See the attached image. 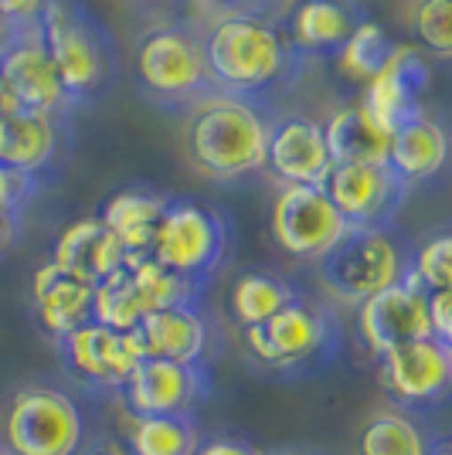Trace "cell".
Here are the masks:
<instances>
[{
  "label": "cell",
  "instance_id": "603a6c76",
  "mask_svg": "<svg viewBox=\"0 0 452 455\" xmlns=\"http://www.w3.org/2000/svg\"><path fill=\"white\" fill-rule=\"evenodd\" d=\"M61 150V119L41 113H14L0 119V164L31 177H44Z\"/></svg>",
  "mask_w": 452,
  "mask_h": 455
},
{
  "label": "cell",
  "instance_id": "e575fe53",
  "mask_svg": "<svg viewBox=\"0 0 452 455\" xmlns=\"http://www.w3.org/2000/svg\"><path fill=\"white\" fill-rule=\"evenodd\" d=\"M48 4L52 0H0V11L7 14V20L18 31H31V28H41V18H44Z\"/></svg>",
  "mask_w": 452,
  "mask_h": 455
},
{
  "label": "cell",
  "instance_id": "9c48e42d",
  "mask_svg": "<svg viewBox=\"0 0 452 455\" xmlns=\"http://www.w3.org/2000/svg\"><path fill=\"white\" fill-rule=\"evenodd\" d=\"M377 378L391 408L429 418L452 404V347L425 337L377 357Z\"/></svg>",
  "mask_w": 452,
  "mask_h": 455
},
{
  "label": "cell",
  "instance_id": "8fae6325",
  "mask_svg": "<svg viewBox=\"0 0 452 455\" xmlns=\"http://www.w3.org/2000/svg\"><path fill=\"white\" fill-rule=\"evenodd\" d=\"M214 395L211 363L140 361L119 404L130 418H198Z\"/></svg>",
  "mask_w": 452,
  "mask_h": 455
},
{
  "label": "cell",
  "instance_id": "60d3db41",
  "mask_svg": "<svg viewBox=\"0 0 452 455\" xmlns=\"http://www.w3.org/2000/svg\"><path fill=\"white\" fill-rule=\"evenodd\" d=\"M14 38H18V28H14V24L7 20V14L0 11V55L11 48V41H14Z\"/></svg>",
  "mask_w": 452,
  "mask_h": 455
},
{
  "label": "cell",
  "instance_id": "9a60e30c",
  "mask_svg": "<svg viewBox=\"0 0 452 455\" xmlns=\"http://www.w3.org/2000/svg\"><path fill=\"white\" fill-rule=\"evenodd\" d=\"M0 76L7 82V89L14 92L18 106L24 113H41L65 119L72 113V99L61 85L55 61L48 55V44L41 28L18 31V38L11 41V48L0 55Z\"/></svg>",
  "mask_w": 452,
  "mask_h": 455
},
{
  "label": "cell",
  "instance_id": "7c38bea8",
  "mask_svg": "<svg viewBox=\"0 0 452 455\" xmlns=\"http://www.w3.org/2000/svg\"><path fill=\"white\" fill-rule=\"evenodd\" d=\"M269 228L286 255L300 262H317V266L351 231L323 188H283L272 204Z\"/></svg>",
  "mask_w": 452,
  "mask_h": 455
},
{
  "label": "cell",
  "instance_id": "ee69618b",
  "mask_svg": "<svg viewBox=\"0 0 452 455\" xmlns=\"http://www.w3.org/2000/svg\"><path fill=\"white\" fill-rule=\"evenodd\" d=\"M228 4H235V14H246V0H228ZM259 7H262V0H259Z\"/></svg>",
  "mask_w": 452,
  "mask_h": 455
},
{
  "label": "cell",
  "instance_id": "f1b7e54d",
  "mask_svg": "<svg viewBox=\"0 0 452 455\" xmlns=\"http://www.w3.org/2000/svg\"><path fill=\"white\" fill-rule=\"evenodd\" d=\"M93 320L109 326V330H119V333H130V330H136L140 323L147 320V306L140 299L130 262L123 268H116L113 275H106L102 283H95Z\"/></svg>",
  "mask_w": 452,
  "mask_h": 455
},
{
  "label": "cell",
  "instance_id": "f35d334b",
  "mask_svg": "<svg viewBox=\"0 0 452 455\" xmlns=\"http://www.w3.org/2000/svg\"><path fill=\"white\" fill-rule=\"evenodd\" d=\"M85 455H133V452L126 449V442H119V438H113V435H99L93 445H89Z\"/></svg>",
  "mask_w": 452,
  "mask_h": 455
},
{
  "label": "cell",
  "instance_id": "b9f144b4",
  "mask_svg": "<svg viewBox=\"0 0 452 455\" xmlns=\"http://www.w3.org/2000/svg\"><path fill=\"white\" fill-rule=\"evenodd\" d=\"M262 455H327L320 449H310V445H283V449H269Z\"/></svg>",
  "mask_w": 452,
  "mask_h": 455
},
{
  "label": "cell",
  "instance_id": "7a4b0ae2",
  "mask_svg": "<svg viewBox=\"0 0 452 455\" xmlns=\"http://www.w3.org/2000/svg\"><path fill=\"white\" fill-rule=\"evenodd\" d=\"M95 438L93 401L55 380L14 387L0 418V442L11 455H85Z\"/></svg>",
  "mask_w": 452,
  "mask_h": 455
},
{
  "label": "cell",
  "instance_id": "7bdbcfd3",
  "mask_svg": "<svg viewBox=\"0 0 452 455\" xmlns=\"http://www.w3.org/2000/svg\"><path fill=\"white\" fill-rule=\"evenodd\" d=\"M429 455H452V435H439L432 442V452Z\"/></svg>",
  "mask_w": 452,
  "mask_h": 455
},
{
  "label": "cell",
  "instance_id": "f546056e",
  "mask_svg": "<svg viewBox=\"0 0 452 455\" xmlns=\"http://www.w3.org/2000/svg\"><path fill=\"white\" fill-rule=\"evenodd\" d=\"M130 268L136 289H140V299L147 306V316L157 309H170V306L205 303V289L190 285L188 279H181L177 272H170L153 259H130Z\"/></svg>",
  "mask_w": 452,
  "mask_h": 455
},
{
  "label": "cell",
  "instance_id": "6da1fadb",
  "mask_svg": "<svg viewBox=\"0 0 452 455\" xmlns=\"http://www.w3.org/2000/svg\"><path fill=\"white\" fill-rule=\"evenodd\" d=\"M269 133H272V119H265L259 95L222 89L194 106L184 140L198 171L218 184H235L265 171Z\"/></svg>",
  "mask_w": 452,
  "mask_h": 455
},
{
  "label": "cell",
  "instance_id": "cb8c5ba5",
  "mask_svg": "<svg viewBox=\"0 0 452 455\" xmlns=\"http://www.w3.org/2000/svg\"><path fill=\"white\" fill-rule=\"evenodd\" d=\"M388 164L395 167L408 184L415 180H432L452 164V133L425 116V109L418 116H412L408 123H401L391 136V153Z\"/></svg>",
  "mask_w": 452,
  "mask_h": 455
},
{
  "label": "cell",
  "instance_id": "52a82bcc",
  "mask_svg": "<svg viewBox=\"0 0 452 455\" xmlns=\"http://www.w3.org/2000/svg\"><path fill=\"white\" fill-rule=\"evenodd\" d=\"M41 35L72 106L85 102L109 82L116 68L109 31L78 0H52L41 18Z\"/></svg>",
  "mask_w": 452,
  "mask_h": 455
},
{
  "label": "cell",
  "instance_id": "8d00e7d4",
  "mask_svg": "<svg viewBox=\"0 0 452 455\" xmlns=\"http://www.w3.org/2000/svg\"><path fill=\"white\" fill-rule=\"evenodd\" d=\"M198 455H262V452H259L252 442H246V438L214 435V438H205V442H201Z\"/></svg>",
  "mask_w": 452,
  "mask_h": 455
},
{
  "label": "cell",
  "instance_id": "d6986e66",
  "mask_svg": "<svg viewBox=\"0 0 452 455\" xmlns=\"http://www.w3.org/2000/svg\"><path fill=\"white\" fill-rule=\"evenodd\" d=\"M364 20L354 0H300L283 35L296 58H327L340 55Z\"/></svg>",
  "mask_w": 452,
  "mask_h": 455
},
{
  "label": "cell",
  "instance_id": "74e56055",
  "mask_svg": "<svg viewBox=\"0 0 452 455\" xmlns=\"http://www.w3.org/2000/svg\"><path fill=\"white\" fill-rule=\"evenodd\" d=\"M20 231H24V214H11V211H0V259L11 255L20 242Z\"/></svg>",
  "mask_w": 452,
  "mask_h": 455
},
{
  "label": "cell",
  "instance_id": "d6a6232c",
  "mask_svg": "<svg viewBox=\"0 0 452 455\" xmlns=\"http://www.w3.org/2000/svg\"><path fill=\"white\" fill-rule=\"evenodd\" d=\"M412 28L425 52L452 58V0H418Z\"/></svg>",
  "mask_w": 452,
  "mask_h": 455
},
{
  "label": "cell",
  "instance_id": "836d02e7",
  "mask_svg": "<svg viewBox=\"0 0 452 455\" xmlns=\"http://www.w3.org/2000/svg\"><path fill=\"white\" fill-rule=\"evenodd\" d=\"M38 190H41V177H31V173L0 164V211L24 214L28 204L38 197Z\"/></svg>",
  "mask_w": 452,
  "mask_h": 455
},
{
  "label": "cell",
  "instance_id": "7402d4cb",
  "mask_svg": "<svg viewBox=\"0 0 452 455\" xmlns=\"http://www.w3.org/2000/svg\"><path fill=\"white\" fill-rule=\"evenodd\" d=\"M170 201L174 197L160 194V190L130 188L113 194L102 204L99 218L119 238V245L126 248L130 259H150L153 238H157V231L164 225V214H167Z\"/></svg>",
  "mask_w": 452,
  "mask_h": 455
},
{
  "label": "cell",
  "instance_id": "8992f818",
  "mask_svg": "<svg viewBox=\"0 0 452 455\" xmlns=\"http://www.w3.org/2000/svg\"><path fill=\"white\" fill-rule=\"evenodd\" d=\"M231 242V221L222 211L190 197H174L164 214V225L153 238L150 259L177 272L190 285L207 289L225 268Z\"/></svg>",
  "mask_w": 452,
  "mask_h": 455
},
{
  "label": "cell",
  "instance_id": "1f68e13d",
  "mask_svg": "<svg viewBox=\"0 0 452 455\" xmlns=\"http://www.w3.org/2000/svg\"><path fill=\"white\" fill-rule=\"evenodd\" d=\"M412 275L425 285V292L452 289V228L435 231L422 245H415Z\"/></svg>",
  "mask_w": 452,
  "mask_h": 455
},
{
  "label": "cell",
  "instance_id": "d590c367",
  "mask_svg": "<svg viewBox=\"0 0 452 455\" xmlns=\"http://www.w3.org/2000/svg\"><path fill=\"white\" fill-rule=\"evenodd\" d=\"M429 320H432V337L452 347V289L429 292Z\"/></svg>",
  "mask_w": 452,
  "mask_h": 455
},
{
  "label": "cell",
  "instance_id": "d4e9b609",
  "mask_svg": "<svg viewBox=\"0 0 452 455\" xmlns=\"http://www.w3.org/2000/svg\"><path fill=\"white\" fill-rule=\"evenodd\" d=\"M439 432L429 421L398 408H381L360 425L354 455H429Z\"/></svg>",
  "mask_w": 452,
  "mask_h": 455
},
{
  "label": "cell",
  "instance_id": "ffe728a7",
  "mask_svg": "<svg viewBox=\"0 0 452 455\" xmlns=\"http://www.w3.org/2000/svg\"><path fill=\"white\" fill-rule=\"evenodd\" d=\"M31 306L48 340H58L78 326L93 323L95 283L82 279L76 272H65L55 262H44L31 279Z\"/></svg>",
  "mask_w": 452,
  "mask_h": 455
},
{
  "label": "cell",
  "instance_id": "3957f363",
  "mask_svg": "<svg viewBox=\"0 0 452 455\" xmlns=\"http://www.w3.org/2000/svg\"><path fill=\"white\" fill-rule=\"evenodd\" d=\"M242 343L255 374L300 384L320 378L337 363L343 354V326L330 309L303 296L300 303L286 306L279 316L242 330Z\"/></svg>",
  "mask_w": 452,
  "mask_h": 455
},
{
  "label": "cell",
  "instance_id": "f6af8a7d",
  "mask_svg": "<svg viewBox=\"0 0 452 455\" xmlns=\"http://www.w3.org/2000/svg\"><path fill=\"white\" fill-rule=\"evenodd\" d=\"M0 455H11V452H7V449H4V442H0Z\"/></svg>",
  "mask_w": 452,
  "mask_h": 455
},
{
  "label": "cell",
  "instance_id": "ab89813d",
  "mask_svg": "<svg viewBox=\"0 0 452 455\" xmlns=\"http://www.w3.org/2000/svg\"><path fill=\"white\" fill-rule=\"evenodd\" d=\"M20 113L18 99H14V92L7 89V82H4V76H0V119H7V116Z\"/></svg>",
  "mask_w": 452,
  "mask_h": 455
},
{
  "label": "cell",
  "instance_id": "5b68a950",
  "mask_svg": "<svg viewBox=\"0 0 452 455\" xmlns=\"http://www.w3.org/2000/svg\"><path fill=\"white\" fill-rule=\"evenodd\" d=\"M415 245L398 228H351L320 262L323 285L340 303L360 306L412 275Z\"/></svg>",
  "mask_w": 452,
  "mask_h": 455
},
{
  "label": "cell",
  "instance_id": "484cf974",
  "mask_svg": "<svg viewBox=\"0 0 452 455\" xmlns=\"http://www.w3.org/2000/svg\"><path fill=\"white\" fill-rule=\"evenodd\" d=\"M327 147L334 164H388L391 133H384L360 106L340 109L327 126Z\"/></svg>",
  "mask_w": 452,
  "mask_h": 455
},
{
  "label": "cell",
  "instance_id": "ba28073f",
  "mask_svg": "<svg viewBox=\"0 0 452 455\" xmlns=\"http://www.w3.org/2000/svg\"><path fill=\"white\" fill-rule=\"evenodd\" d=\"M52 347H55L58 367L69 380V387H76L89 401H119L136 363L143 361L130 333L109 330L95 320L52 340Z\"/></svg>",
  "mask_w": 452,
  "mask_h": 455
},
{
  "label": "cell",
  "instance_id": "4316f807",
  "mask_svg": "<svg viewBox=\"0 0 452 455\" xmlns=\"http://www.w3.org/2000/svg\"><path fill=\"white\" fill-rule=\"evenodd\" d=\"M303 289L272 272H248L231 289V320L242 330L279 316L286 306L300 303Z\"/></svg>",
  "mask_w": 452,
  "mask_h": 455
},
{
  "label": "cell",
  "instance_id": "2e32d148",
  "mask_svg": "<svg viewBox=\"0 0 452 455\" xmlns=\"http://www.w3.org/2000/svg\"><path fill=\"white\" fill-rule=\"evenodd\" d=\"M265 171L283 188H323L334 171V156H330L320 123L300 119V116L272 123Z\"/></svg>",
  "mask_w": 452,
  "mask_h": 455
},
{
  "label": "cell",
  "instance_id": "44dd1931",
  "mask_svg": "<svg viewBox=\"0 0 452 455\" xmlns=\"http://www.w3.org/2000/svg\"><path fill=\"white\" fill-rule=\"evenodd\" d=\"M52 262L65 272H76L82 279H89V283H102L116 268L126 266L130 255L119 245L113 231L102 225V218H82L58 235Z\"/></svg>",
  "mask_w": 452,
  "mask_h": 455
},
{
  "label": "cell",
  "instance_id": "5bb4252c",
  "mask_svg": "<svg viewBox=\"0 0 452 455\" xmlns=\"http://www.w3.org/2000/svg\"><path fill=\"white\" fill-rule=\"evenodd\" d=\"M358 333L364 347L377 357L391 354L398 347L432 337L429 320V292L415 275L371 296L358 306Z\"/></svg>",
  "mask_w": 452,
  "mask_h": 455
},
{
  "label": "cell",
  "instance_id": "4dcf8cb0",
  "mask_svg": "<svg viewBox=\"0 0 452 455\" xmlns=\"http://www.w3.org/2000/svg\"><path fill=\"white\" fill-rule=\"evenodd\" d=\"M395 41L384 35V28L375 20H364L358 31L351 35V41L340 52V68L358 82H371V78L388 65V58L395 55Z\"/></svg>",
  "mask_w": 452,
  "mask_h": 455
},
{
  "label": "cell",
  "instance_id": "e0dca14e",
  "mask_svg": "<svg viewBox=\"0 0 452 455\" xmlns=\"http://www.w3.org/2000/svg\"><path fill=\"white\" fill-rule=\"evenodd\" d=\"M429 89V65L418 48H395L388 65L377 72L360 95V109L375 119L384 133L395 136L401 123L422 113V95Z\"/></svg>",
  "mask_w": 452,
  "mask_h": 455
},
{
  "label": "cell",
  "instance_id": "30bf717a",
  "mask_svg": "<svg viewBox=\"0 0 452 455\" xmlns=\"http://www.w3.org/2000/svg\"><path fill=\"white\" fill-rule=\"evenodd\" d=\"M136 78L147 92L160 99H207L214 92V78L207 68L205 41L190 31L167 24L153 28L136 44Z\"/></svg>",
  "mask_w": 452,
  "mask_h": 455
},
{
  "label": "cell",
  "instance_id": "4fadbf2b",
  "mask_svg": "<svg viewBox=\"0 0 452 455\" xmlns=\"http://www.w3.org/2000/svg\"><path fill=\"white\" fill-rule=\"evenodd\" d=\"M408 188L391 164H334L323 184L351 228H395Z\"/></svg>",
  "mask_w": 452,
  "mask_h": 455
},
{
  "label": "cell",
  "instance_id": "ac0fdd59",
  "mask_svg": "<svg viewBox=\"0 0 452 455\" xmlns=\"http://www.w3.org/2000/svg\"><path fill=\"white\" fill-rule=\"evenodd\" d=\"M140 357L177 363H211V320L205 303L157 309L136 330H130Z\"/></svg>",
  "mask_w": 452,
  "mask_h": 455
},
{
  "label": "cell",
  "instance_id": "83f0119b",
  "mask_svg": "<svg viewBox=\"0 0 452 455\" xmlns=\"http://www.w3.org/2000/svg\"><path fill=\"white\" fill-rule=\"evenodd\" d=\"M126 449L133 455H198L201 428L198 418H130L126 415Z\"/></svg>",
  "mask_w": 452,
  "mask_h": 455
},
{
  "label": "cell",
  "instance_id": "277c9868",
  "mask_svg": "<svg viewBox=\"0 0 452 455\" xmlns=\"http://www.w3.org/2000/svg\"><path fill=\"white\" fill-rule=\"evenodd\" d=\"M201 41L214 85L238 95H262L289 72V61L296 58L283 31L259 14L231 11L214 20Z\"/></svg>",
  "mask_w": 452,
  "mask_h": 455
}]
</instances>
